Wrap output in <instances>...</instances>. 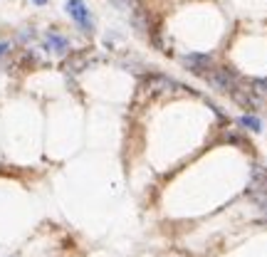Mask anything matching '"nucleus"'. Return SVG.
<instances>
[{"label":"nucleus","instance_id":"8","mask_svg":"<svg viewBox=\"0 0 267 257\" xmlns=\"http://www.w3.org/2000/svg\"><path fill=\"white\" fill-rule=\"evenodd\" d=\"M252 92H262V94H267V79H255V82H252Z\"/></svg>","mask_w":267,"mask_h":257},{"label":"nucleus","instance_id":"10","mask_svg":"<svg viewBox=\"0 0 267 257\" xmlns=\"http://www.w3.org/2000/svg\"><path fill=\"white\" fill-rule=\"evenodd\" d=\"M32 3H35V5H45L47 0H32Z\"/></svg>","mask_w":267,"mask_h":257},{"label":"nucleus","instance_id":"2","mask_svg":"<svg viewBox=\"0 0 267 257\" xmlns=\"http://www.w3.org/2000/svg\"><path fill=\"white\" fill-rule=\"evenodd\" d=\"M64 10H67V15L84 30V32H92V30H94V20H92V13H89L87 5H84V0H67Z\"/></svg>","mask_w":267,"mask_h":257},{"label":"nucleus","instance_id":"11","mask_svg":"<svg viewBox=\"0 0 267 257\" xmlns=\"http://www.w3.org/2000/svg\"><path fill=\"white\" fill-rule=\"evenodd\" d=\"M265 208H267V205H265Z\"/></svg>","mask_w":267,"mask_h":257},{"label":"nucleus","instance_id":"9","mask_svg":"<svg viewBox=\"0 0 267 257\" xmlns=\"http://www.w3.org/2000/svg\"><path fill=\"white\" fill-rule=\"evenodd\" d=\"M10 50V42H0V55H5Z\"/></svg>","mask_w":267,"mask_h":257},{"label":"nucleus","instance_id":"4","mask_svg":"<svg viewBox=\"0 0 267 257\" xmlns=\"http://www.w3.org/2000/svg\"><path fill=\"white\" fill-rule=\"evenodd\" d=\"M181 64H183L186 69H191V72L203 74L206 69H210L213 57H210V55H183V57H181Z\"/></svg>","mask_w":267,"mask_h":257},{"label":"nucleus","instance_id":"7","mask_svg":"<svg viewBox=\"0 0 267 257\" xmlns=\"http://www.w3.org/2000/svg\"><path fill=\"white\" fill-rule=\"evenodd\" d=\"M240 126H245V129H250V131H262V121H260L257 116H242V119H240Z\"/></svg>","mask_w":267,"mask_h":257},{"label":"nucleus","instance_id":"5","mask_svg":"<svg viewBox=\"0 0 267 257\" xmlns=\"http://www.w3.org/2000/svg\"><path fill=\"white\" fill-rule=\"evenodd\" d=\"M146 89L151 94H158V92H171V89H183V87L173 79H168V77H163V74H153L146 79Z\"/></svg>","mask_w":267,"mask_h":257},{"label":"nucleus","instance_id":"6","mask_svg":"<svg viewBox=\"0 0 267 257\" xmlns=\"http://www.w3.org/2000/svg\"><path fill=\"white\" fill-rule=\"evenodd\" d=\"M45 50H50V52H55V55H67V50H69V42L57 35V32H47L45 35Z\"/></svg>","mask_w":267,"mask_h":257},{"label":"nucleus","instance_id":"1","mask_svg":"<svg viewBox=\"0 0 267 257\" xmlns=\"http://www.w3.org/2000/svg\"><path fill=\"white\" fill-rule=\"evenodd\" d=\"M203 79L213 89L218 92H233L237 84V74L233 69H225V67H218V69H210V72H203Z\"/></svg>","mask_w":267,"mask_h":257},{"label":"nucleus","instance_id":"3","mask_svg":"<svg viewBox=\"0 0 267 257\" xmlns=\"http://www.w3.org/2000/svg\"><path fill=\"white\" fill-rule=\"evenodd\" d=\"M250 193L257 200L267 198V168L260 163H255L250 171Z\"/></svg>","mask_w":267,"mask_h":257}]
</instances>
